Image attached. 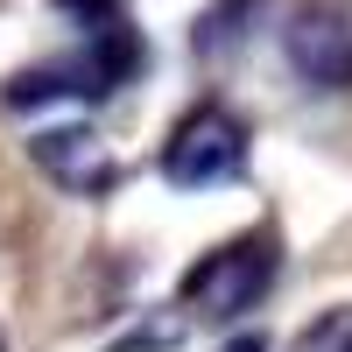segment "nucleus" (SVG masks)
Masks as SVG:
<instances>
[{"label":"nucleus","instance_id":"obj_3","mask_svg":"<svg viewBox=\"0 0 352 352\" xmlns=\"http://www.w3.org/2000/svg\"><path fill=\"white\" fill-rule=\"evenodd\" d=\"M275 289V232H247V240H226L184 275V303L197 317H240Z\"/></svg>","mask_w":352,"mask_h":352},{"label":"nucleus","instance_id":"obj_10","mask_svg":"<svg viewBox=\"0 0 352 352\" xmlns=\"http://www.w3.org/2000/svg\"><path fill=\"white\" fill-rule=\"evenodd\" d=\"M0 352H8V324H0Z\"/></svg>","mask_w":352,"mask_h":352},{"label":"nucleus","instance_id":"obj_5","mask_svg":"<svg viewBox=\"0 0 352 352\" xmlns=\"http://www.w3.org/2000/svg\"><path fill=\"white\" fill-rule=\"evenodd\" d=\"M28 155H36V169L50 176V184H64L71 197H106L113 184H120V162H113L106 134L99 127H43L36 141H28Z\"/></svg>","mask_w":352,"mask_h":352},{"label":"nucleus","instance_id":"obj_4","mask_svg":"<svg viewBox=\"0 0 352 352\" xmlns=\"http://www.w3.org/2000/svg\"><path fill=\"white\" fill-rule=\"evenodd\" d=\"M282 56L303 92L317 99L352 92V0H303L282 28Z\"/></svg>","mask_w":352,"mask_h":352},{"label":"nucleus","instance_id":"obj_6","mask_svg":"<svg viewBox=\"0 0 352 352\" xmlns=\"http://www.w3.org/2000/svg\"><path fill=\"white\" fill-rule=\"evenodd\" d=\"M261 8V0H226V8H212L197 21V56H219L226 43H247V14Z\"/></svg>","mask_w":352,"mask_h":352},{"label":"nucleus","instance_id":"obj_1","mask_svg":"<svg viewBox=\"0 0 352 352\" xmlns=\"http://www.w3.org/2000/svg\"><path fill=\"white\" fill-rule=\"evenodd\" d=\"M141 71V36L127 14H113L99 28H78V50L36 64L8 85V106H50V99H106L113 85H127Z\"/></svg>","mask_w":352,"mask_h":352},{"label":"nucleus","instance_id":"obj_2","mask_svg":"<svg viewBox=\"0 0 352 352\" xmlns=\"http://www.w3.org/2000/svg\"><path fill=\"white\" fill-rule=\"evenodd\" d=\"M162 176L176 190H212V184L247 176V120L232 106H219V99L190 106L162 141Z\"/></svg>","mask_w":352,"mask_h":352},{"label":"nucleus","instance_id":"obj_7","mask_svg":"<svg viewBox=\"0 0 352 352\" xmlns=\"http://www.w3.org/2000/svg\"><path fill=\"white\" fill-rule=\"evenodd\" d=\"M289 352H352V303L317 310L310 324L296 331V345H289Z\"/></svg>","mask_w":352,"mask_h":352},{"label":"nucleus","instance_id":"obj_9","mask_svg":"<svg viewBox=\"0 0 352 352\" xmlns=\"http://www.w3.org/2000/svg\"><path fill=\"white\" fill-rule=\"evenodd\" d=\"M226 352H268V345H261V338H232Z\"/></svg>","mask_w":352,"mask_h":352},{"label":"nucleus","instance_id":"obj_8","mask_svg":"<svg viewBox=\"0 0 352 352\" xmlns=\"http://www.w3.org/2000/svg\"><path fill=\"white\" fill-rule=\"evenodd\" d=\"M64 21H78V28H99V21H113V14H127L120 0H50Z\"/></svg>","mask_w":352,"mask_h":352}]
</instances>
